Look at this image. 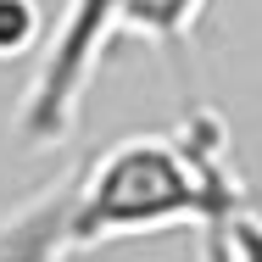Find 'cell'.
<instances>
[{"instance_id":"obj_1","label":"cell","mask_w":262,"mask_h":262,"mask_svg":"<svg viewBox=\"0 0 262 262\" xmlns=\"http://www.w3.org/2000/svg\"><path fill=\"white\" fill-rule=\"evenodd\" d=\"M246 207L251 195L229 162V128L212 106H195L173 134H128L73 173L67 246L95 251L157 229H201Z\"/></svg>"},{"instance_id":"obj_2","label":"cell","mask_w":262,"mask_h":262,"mask_svg":"<svg viewBox=\"0 0 262 262\" xmlns=\"http://www.w3.org/2000/svg\"><path fill=\"white\" fill-rule=\"evenodd\" d=\"M117 6L123 0H67L56 28L45 34L39 67L17 101V134L28 145H61L73 117L90 95L106 51L117 45Z\"/></svg>"},{"instance_id":"obj_3","label":"cell","mask_w":262,"mask_h":262,"mask_svg":"<svg viewBox=\"0 0 262 262\" xmlns=\"http://www.w3.org/2000/svg\"><path fill=\"white\" fill-rule=\"evenodd\" d=\"M67 207H73V179H56L51 190L28 195L17 212L0 217V262H61L67 246Z\"/></svg>"},{"instance_id":"obj_4","label":"cell","mask_w":262,"mask_h":262,"mask_svg":"<svg viewBox=\"0 0 262 262\" xmlns=\"http://www.w3.org/2000/svg\"><path fill=\"white\" fill-rule=\"evenodd\" d=\"M212 0H123L117 6V39L145 45H190Z\"/></svg>"},{"instance_id":"obj_5","label":"cell","mask_w":262,"mask_h":262,"mask_svg":"<svg viewBox=\"0 0 262 262\" xmlns=\"http://www.w3.org/2000/svg\"><path fill=\"white\" fill-rule=\"evenodd\" d=\"M45 45V11L39 0H0V61L28 56Z\"/></svg>"},{"instance_id":"obj_6","label":"cell","mask_w":262,"mask_h":262,"mask_svg":"<svg viewBox=\"0 0 262 262\" xmlns=\"http://www.w3.org/2000/svg\"><path fill=\"white\" fill-rule=\"evenodd\" d=\"M234 217H240V212H234ZM234 217L201 223V262H246L240 246H234Z\"/></svg>"},{"instance_id":"obj_7","label":"cell","mask_w":262,"mask_h":262,"mask_svg":"<svg viewBox=\"0 0 262 262\" xmlns=\"http://www.w3.org/2000/svg\"><path fill=\"white\" fill-rule=\"evenodd\" d=\"M234 246H240V257H246V262H262V217L251 207L234 217Z\"/></svg>"}]
</instances>
